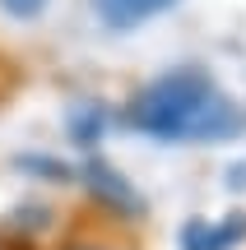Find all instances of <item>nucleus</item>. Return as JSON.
<instances>
[{
    "mask_svg": "<svg viewBox=\"0 0 246 250\" xmlns=\"http://www.w3.org/2000/svg\"><path fill=\"white\" fill-rule=\"evenodd\" d=\"M126 121L163 144H214L242 130V111L219 83L195 65L158 74L130 98Z\"/></svg>",
    "mask_w": 246,
    "mask_h": 250,
    "instance_id": "f257e3e1",
    "label": "nucleus"
},
{
    "mask_svg": "<svg viewBox=\"0 0 246 250\" xmlns=\"http://www.w3.org/2000/svg\"><path fill=\"white\" fill-rule=\"evenodd\" d=\"M79 176H84V186H89V195L98 199V208H107V213H116V218H144L149 213V204L135 190V181L121 167H112L107 158H89Z\"/></svg>",
    "mask_w": 246,
    "mask_h": 250,
    "instance_id": "f03ea898",
    "label": "nucleus"
},
{
    "mask_svg": "<svg viewBox=\"0 0 246 250\" xmlns=\"http://www.w3.org/2000/svg\"><path fill=\"white\" fill-rule=\"evenodd\" d=\"M237 241H246V218L242 213H228L223 223L191 218L181 227V250H232Z\"/></svg>",
    "mask_w": 246,
    "mask_h": 250,
    "instance_id": "7ed1b4c3",
    "label": "nucleus"
},
{
    "mask_svg": "<svg viewBox=\"0 0 246 250\" xmlns=\"http://www.w3.org/2000/svg\"><path fill=\"white\" fill-rule=\"evenodd\" d=\"M172 5H181V0H98V14L107 28H135L144 19L167 14Z\"/></svg>",
    "mask_w": 246,
    "mask_h": 250,
    "instance_id": "20e7f679",
    "label": "nucleus"
},
{
    "mask_svg": "<svg viewBox=\"0 0 246 250\" xmlns=\"http://www.w3.org/2000/svg\"><path fill=\"white\" fill-rule=\"evenodd\" d=\"M65 130H70V144L74 148H93L107 130V111L93 107V102H74L70 116H65Z\"/></svg>",
    "mask_w": 246,
    "mask_h": 250,
    "instance_id": "39448f33",
    "label": "nucleus"
},
{
    "mask_svg": "<svg viewBox=\"0 0 246 250\" xmlns=\"http://www.w3.org/2000/svg\"><path fill=\"white\" fill-rule=\"evenodd\" d=\"M19 167H23V171H37V176H46V181H70V176H74L65 162H56V158H37V153L19 158Z\"/></svg>",
    "mask_w": 246,
    "mask_h": 250,
    "instance_id": "423d86ee",
    "label": "nucleus"
},
{
    "mask_svg": "<svg viewBox=\"0 0 246 250\" xmlns=\"http://www.w3.org/2000/svg\"><path fill=\"white\" fill-rule=\"evenodd\" d=\"M46 5H51V0H0V9H5L9 19H19V23H33V19H42Z\"/></svg>",
    "mask_w": 246,
    "mask_h": 250,
    "instance_id": "0eeeda50",
    "label": "nucleus"
},
{
    "mask_svg": "<svg viewBox=\"0 0 246 250\" xmlns=\"http://www.w3.org/2000/svg\"><path fill=\"white\" fill-rule=\"evenodd\" d=\"M65 250H121V246H102V241H74V246H65Z\"/></svg>",
    "mask_w": 246,
    "mask_h": 250,
    "instance_id": "6e6552de",
    "label": "nucleus"
}]
</instances>
